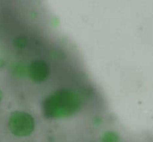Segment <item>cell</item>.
Returning a JSON list of instances; mask_svg holds the SVG:
<instances>
[{
	"label": "cell",
	"mask_w": 153,
	"mask_h": 142,
	"mask_svg": "<svg viewBox=\"0 0 153 142\" xmlns=\"http://www.w3.org/2000/svg\"><path fill=\"white\" fill-rule=\"evenodd\" d=\"M8 128L10 132L17 137H26L30 135L34 129V120L27 112H12L8 120Z\"/></svg>",
	"instance_id": "7a4b0ae2"
},
{
	"label": "cell",
	"mask_w": 153,
	"mask_h": 142,
	"mask_svg": "<svg viewBox=\"0 0 153 142\" xmlns=\"http://www.w3.org/2000/svg\"><path fill=\"white\" fill-rule=\"evenodd\" d=\"M27 72L30 79L36 83H40L49 77L50 69L45 60L36 59L30 63Z\"/></svg>",
	"instance_id": "3957f363"
},
{
	"label": "cell",
	"mask_w": 153,
	"mask_h": 142,
	"mask_svg": "<svg viewBox=\"0 0 153 142\" xmlns=\"http://www.w3.org/2000/svg\"><path fill=\"white\" fill-rule=\"evenodd\" d=\"M82 104L80 97L65 88L57 91L44 101V112L49 118L67 117L76 112Z\"/></svg>",
	"instance_id": "6da1fadb"
}]
</instances>
